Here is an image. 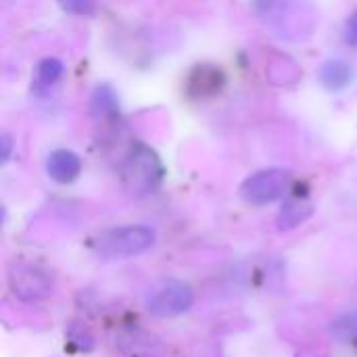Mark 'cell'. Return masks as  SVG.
<instances>
[{
	"instance_id": "obj_1",
	"label": "cell",
	"mask_w": 357,
	"mask_h": 357,
	"mask_svg": "<svg viewBox=\"0 0 357 357\" xmlns=\"http://www.w3.org/2000/svg\"><path fill=\"white\" fill-rule=\"evenodd\" d=\"M155 245V230L149 226H121L107 230L100 234L96 243V251L102 257L115 259V257H134L144 251H149Z\"/></svg>"
},
{
	"instance_id": "obj_2",
	"label": "cell",
	"mask_w": 357,
	"mask_h": 357,
	"mask_svg": "<svg viewBox=\"0 0 357 357\" xmlns=\"http://www.w3.org/2000/svg\"><path fill=\"white\" fill-rule=\"evenodd\" d=\"M161 161L146 146H138L136 151H132L123 163V182L136 195L153 192L161 184Z\"/></svg>"
},
{
	"instance_id": "obj_3",
	"label": "cell",
	"mask_w": 357,
	"mask_h": 357,
	"mask_svg": "<svg viewBox=\"0 0 357 357\" xmlns=\"http://www.w3.org/2000/svg\"><path fill=\"white\" fill-rule=\"evenodd\" d=\"M192 289L182 280H161L146 295V310L157 318H176L192 307Z\"/></svg>"
},
{
	"instance_id": "obj_4",
	"label": "cell",
	"mask_w": 357,
	"mask_h": 357,
	"mask_svg": "<svg viewBox=\"0 0 357 357\" xmlns=\"http://www.w3.org/2000/svg\"><path fill=\"white\" fill-rule=\"evenodd\" d=\"M291 172L289 169H261L249 176L241 186V197L251 205H268L287 195L291 188Z\"/></svg>"
},
{
	"instance_id": "obj_5",
	"label": "cell",
	"mask_w": 357,
	"mask_h": 357,
	"mask_svg": "<svg viewBox=\"0 0 357 357\" xmlns=\"http://www.w3.org/2000/svg\"><path fill=\"white\" fill-rule=\"evenodd\" d=\"M10 291L23 301H40L52 295L54 282L48 272L36 266H17L8 276Z\"/></svg>"
},
{
	"instance_id": "obj_6",
	"label": "cell",
	"mask_w": 357,
	"mask_h": 357,
	"mask_svg": "<svg viewBox=\"0 0 357 357\" xmlns=\"http://www.w3.org/2000/svg\"><path fill=\"white\" fill-rule=\"evenodd\" d=\"M82 172V159L69 149H56L46 159V174L59 184H71Z\"/></svg>"
},
{
	"instance_id": "obj_7",
	"label": "cell",
	"mask_w": 357,
	"mask_h": 357,
	"mask_svg": "<svg viewBox=\"0 0 357 357\" xmlns=\"http://www.w3.org/2000/svg\"><path fill=\"white\" fill-rule=\"evenodd\" d=\"M117 345L121 347L123 354L132 357H157L161 356V345L155 337L134 331V333H123L117 339Z\"/></svg>"
},
{
	"instance_id": "obj_8",
	"label": "cell",
	"mask_w": 357,
	"mask_h": 357,
	"mask_svg": "<svg viewBox=\"0 0 357 357\" xmlns=\"http://www.w3.org/2000/svg\"><path fill=\"white\" fill-rule=\"evenodd\" d=\"M354 77V69L343 59H331L320 67V82L328 90H343Z\"/></svg>"
},
{
	"instance_id": "obj_9",
	"label": "cell",
	"mask_w": 357,
	"mask_h": 357,
	"mask_svg": "<svg viewBox=\"0 0 357 357\" xmlns=\"http://www.w3.org/2000/svg\"><path fill=\"white\" fill-rule=\"evenodd\" d=\"M314 213V205L307 199H291L278 213V228L280 230H295L303 222H307Z\"/></svg>"
},
{
	"instance_id": "obj_10",
	"label": "cell",
	"mask_w": 357,
	"mask_h": 357,
	"mask_svg": "<svg viewBox=\"0 0 357 357\" xmlns=\"http://www.w3.org/2000/svg\"><path fill=\"white\" fill-rule=\"evenodd\" d=\"M222 82H224V77H222V71L220 69L203 65V67H197L192 71V75L188 79V86H190V90L199 88L197 96L203 98V96L215 94L222 88Z\"/></svg>"
},
{
	"instance_id": "obj_11",
	"label": "cell",
	"mask_w": 357,
	"mask_h": 357,
	"mask_svg": "<svg viewBox=\"0 0 357 357\" xmlns=\"http://www.w3.org/2000/svg\"><path fill=\"white\" fill-rule=\"evenodd\" d=\"M333 337L339 339L341 343H357V310L356 312H345L333 322Z\"/></svg>"
},
{
	"instance_id": "obj_12",
	"label": "cell",
	"mask_w": 357,
	"mask_h": 357,
	"mask_svg": "<svg viewBox=\"0 0 357 357\" xmlns=\"http://www.w3.org/2000/svg\"><path fill=\"white\" fill-rule=\"evenodd\" d=\"M117 107V96L113 94V90L109 86H100L96 88L94 96H92V111L96 115L100 113H109Z\"/></svg>"
},
{
	"instance_id": "obj_13",
	"label": "cell",
	"mask_w": 357,
	"mask_h": 357,
	"mask_svg": "<svg viewBox=\"0 0 357 357\" xmlns=\"http://www.w3.org/2000/svg\"><path fill=\"white\" fill-rule=\"evenodd\" d=\"M63 73V63L59 59H44L38 67V79L42 86H52Z\"/></svg>"
},
{
	"instance_id": "obj_14",
	"label": "cell",
	"mask_w": 357,
	"mask_h": 357,
	"mask_svg": "<svg viewBox=\"0 0 357 357\" xmlns=\"http://www.w3.org/2000/svg\"><path fill=\"white\" fill-rule=\"evenodd\" d=\"M56 2L65 13L71 15H92L96 6V0H56Z\"/></svg>"
},
{
	"instance_id": "obj_15",
	"label": "cell",
	"mask_w": 357,
	"mask_h": 357,
	"mask_svg": "<svg viewBox=\"0 0 357 357\" xmlns=\"http://www.w3.org/2000/svg\"><path fill=\"white\" fill-rule=\"evenodd\" d=\"M347 38L351 42H357V13L349 19V25H347Z\"/></svg>"
},
{
	"instance_id": "obj_16",
	"label": "cell",
	"mask_w": 357,
	"mask_h": 357,
	"mask_svg": "<svg viewBox=\"0 0 357 357\" xmlns=\"http://www.w3.org/2000/svg\"><path fill=\"white\" fill-rule=\"evenodd\" d=\"M8 155H10V138L4 134V136H2V161H6Z\"/></svg>"
}]
</instances>
